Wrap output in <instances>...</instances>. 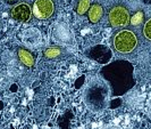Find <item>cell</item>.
Instances as JSON below:
<instances>
[{
	"mask_svg": "<svg viewBox=\"0 0 151 129\" xmlns=\"http://www.w3.org/2000/svg\"><path fill=\"white\" fill-rule=\"evenodd\" d=\"M101 74L114 96L123 95L134 85L133 68L126 61H116L105 66Z\"/></svg>",
	"mask_w": 151,
	"mask_h": 129,
	"instance_id": "obj_1",
	"label": "cell"
},
{
	"mask_svg": "<svg viewBox=\"0 0 151 129\" xmlns=\"http://www.w3.org/2000/svg\"><path fill=\"white\" fill-rule=\"evenodd\" d=\"M110 89L100 77H92L83 90V101L86 107L93 113L102 112L109 104Z\"/></svg>",
	"mask_w": 151,
	"mask_h": 129,
	"instance_id": "obj_2",
	"label": "cell"
},
{
	"mask_svg": "<svg viewBox=\"0 0 151 129\" xmlns=\"http://www.w3.org/2000/svg\"><path fill=\"white\" fill-rule=\"evenodd\" d=\"M137 37L134 32L129 30L119 31L113 39L114 48L122 54L132 53L137 46Z\"/></svg>",
	"mask_w": 151,
	"mask_h": 129,
	"instance_id": "obj_3",
	"label": "cell"
},
{
	"mask_svg": "<svg viewBox=\"0 0 151 129\" xmlns=\"http://www.w3.org/2000/svg\"><path fill=\"white\" fill-rule=\"evenodd\" d=\"M129 13L127 8L122 6V5H117L114 6L108 14V20L110 25L117 29V28H124L126 26L129 22Z\"/></svg>",
	"mask_w": 151,
	"mask_h": 129,
	"instance_id": "obj_4",
	"label": "cell"
},
{
	"mask_svg": "<svg viewBox=\"0 0 151 129\" xmlns=\"http://www.w3.org/2000/svg\"><path fill=\"white\" fill-rule=\"evenodd\" d=\"M55 13V4L52 0H37L33 5V15L39 20L51 17Z\"/></svg>",
	"mask_w": 151,
	"mask_h": 129,
	"instance_id": "obj_5",
	"label": "cell"
},
{
	"mask_svg": "<svg viewBox=\"0 0 151 129\" xmlns=\"http://www.w3.org/2000/svg\"><path fill=\"white\" fill-rule=\"evenodd\" d=\"M32 9L27 4H19L10 10V16L17 22H27L30 20Z\"/></svg>",
	"mask_w": 151,
	"mask_h": 129,
	"instance_id": "obj_6",
	"label": "cell"
},
{
	"mask_svg": "<svg viewBox=\"0 0 151 129\" xmlns=\"http://www.w3.org/2000/svg\"><path fill=\"white\" fill-rule=\"evenodd\" d=\"M17 56L18 60L22 63L23 65L27 66V68H32L34 65V57L31 54V52H29L25 48H18L17 49Z\"/></svg>",
	"mask_w": 151,
	"mask_h": 129,
	"instance_id": "obj_7",
	"label": "cell"
},
{
	"mask_svg": "<svg viewBox=\"0 0 151 129\" xmlns=\"http://www.w3.org/2000/svg\"><path fill=\"white\" fill-rule=\"evenodd\" d=\"M88 14H89V20L91 22L98 23L101 20L102 15H104V8L100 4H93L89 8Z\"/></svg>",
	"mask_w": 151,
	"mask_h": 129,
	"instance_id": "obj_8",
	"label": "cell"
},
{
	"mask_svg": "<svg viewBox=\"0 0 151 129\" xmlns=\"http://www.w3.org/2000/svg\"><path fill=\"white\" fill-rule=\"evenodd\" d=\"M63 53V49L59 48V47H49L45 49L43 52V56L48 60H52V58H57L59 57Z\"/></svg>",
	"mask_w": 151,
	"mask_h": 129,
	"instance_id": "obj_9",
	"label": "cell"
},
{
	"mask_svg": "<svg viewBox=\"0 0 151 129\" xmlns=\"http://www.w3.org/2000/svg\"><path fill=\"white\" fill-rule=\"evenodd\" d=\"M91 6V0H78L76 6V13L78 15H84L88 13L89 8Z\"/></svg>",
	"mask_w": 151,
	"mask_h": 129,
	"instance_id": "obj_10",
	"label": "cell"
},
{
	"mask_svg": "<svg viewBox=\"0 0 151 129\" xmlns=\"http://www.w3.org/2000/svg\"><path fill=\"white\" fill-rule=\"evenodd\" d=\"M144 22V13L142 10H137L132 17H129V24H131L132 26H139Z\"/></svg>",
	"mask_w": 151,
	"mask_h": 129,
	"instance_id": "obj_11",
	"label": "cell"
},
{
	"mask_svg": "<svg viewBox=\"0 0 151 129\" xmlns=\"http://www.w3.org/2000/svg\"><path fill=\"white\" fill-rule=\"evenodd\" d=\"M144 36L148 40L151 39V20H148L144 25Z\"/></svg>",
	"mask_w": 151,
	"mask_h": 129,
	"instance_id": "obj_12",
	"label": "cell"
},
{
	"mask_svg": "<svg viewBox=\"0 0 151 129\" xmlns=\"http://www.w3.org/2000/svg\"><path fill=\"white\" fill-rule=\"evenodd\" d=\"M5 1H6L7 4H9V5H15L18 0H5Z\"/></svg>",
	"mask_w": 151,
	"mask_h": 129,
	"instance_id": "obj_13",
	"label": "cell"
}]
</instances>
